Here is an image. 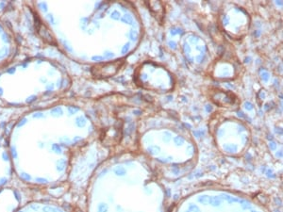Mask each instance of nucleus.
<instances>
[{
    "label": "nucleus",
    "mask_w": 283,
    "mask_h": 212,
    "mask_svg": "<svg viewBox=\"0 0 283 212\" xmlns=\"http://www.w3.org/2000/svg\"><path fill=\"white\" fill-rule=\"evenodd\" d=\"M124 64V59H116L114 61H110L106 63H101L93 66L92 69V74L99 78L111 77L115 76Z\"/></svg>",
    "instance_id": "1"
},
{
    "label": "nucleus",
    "mask_w": 283,
    "mask_h": 212,
    "mask_svg": "<svg viewBox=\"0 0 283 212\" xmlns=\"http://www.w3.org/2000/svg\"><path fill=\"white\" fill-rule=\"evenodd\" d=\"M211 98L212 102H214L216 105L221 106L223 108L231 107L235 105V102L237 101L234 94L228 91H224L220 90L214 89L211 92Z\"/></svg>",
    "instance_id": "2"
},
{
    "label": "nucleus",
    "mask_w": 283,
    "mask_h": 212,
    "mask_svg": "<svg viewBox=\"0 0 283 212\" xmlns=\"http://www.w3.org/2000/svg\"><path fill=\"white\" fill-rule=\"evenodd\" d=\"M146 5L148 6L149 11L154 15V17L157 18L158 21L161 22L164 16V7L162 3L159 1H150L146 2Z\"/></svg>",
    "instance_id": "3"
},
{
    "label": "nucleus",
    "mask_w": 283,
    "mask_h": 212,
    "mask_svg": "<svg viewBox=\"0 0 283 212\" xmlns=\"http://www.w3.org/2000/svg\"><path fill=\"white\" fill-rule=\"evenodd\" d=\"M121 21L124 22V23H126V24H129V25H132L133 19H132V17H131L130 15L125 14V15H124V16L121 18Z\"/></svg>",
    "instance_id": "4"
},
{
    "label": "nucleus",
    "mask_w": 283,
    "mask_h": 212,
    "mask_svg": "<svg viewBox=\"0 0 283 212\" xmlns=\"http://www.w3.org/2000/svg\"><path fill=\"white\" fill-rule=\"evenodd\" d=\"M128 50H129V44L127 43V44H125L124 47L122 48L121 52H122V54H125V53H127V52H128Z\"/></svg>",
    "instance_id": "5"
},
{
    "label": "nucleus",
    "mask_w": 283,
    "mask_h": 212,
    "mask_svg": "<svg viewBox=\"0 0 283 212\" xmlns=\"http://www.w3.org/2000/svg\"><path fill=\"white\" fill-rule=\"evenodd\" d=\"M261 78H262L264 81H267V80L269 79V74H268L267 72H263V73L261 74Z\"/></svg>",
    "instance_id": "6"
},
{
    "label": "nucleus",
    "mask_w": 283,
    "mask_h": 212,
    "mask_svg": "<svg viewBox=\"0 0 283 212\" xmlns=\"http://www.w3.org/2000/svg\"><path fill=\"white\" fill-rule=\"evenodd\" d=\"M129 37L131 38V40H133V41H135L136 40V37H137V34H136V32H134V31H131V32H129Z\"/></svg>",
    "instance_id": "7"
},
{
    "label": "nucleus",
    "mask_w": 283,
    "mask_h": 212,
    "mask_svg": "<svg viewBox=\"0 0 283 212\" xmlns=\"http://www.w3.org/2000/svg\"><path fill=\"white\" fill-rule=\"evenodd\" d=\"M119 16H120V14H119L118 11H114V12H112V17L114 18V19H119Z\"/></svg>",
    "instance_id": "8"
}]
</instances>
